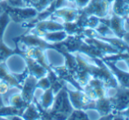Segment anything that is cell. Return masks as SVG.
<instances>
[{"label": "cell", "instance_id": "277c9868", "mask_svg": "<svg viewBox=\"0 0 129 120\" xmlns=\"http://www.w3.org/2000/svg\"><path fill=\"white\" fill-rule=\"evenodd\" d=\"M17 55L21 57L24 59L25 63H26V70L28 71L29 74H32V75H34V77H36L37 79L44 77V76H46L47 74H48V69L45 68L43 65H41L38 61H36V60H34V58H31V57L25 55V54L23 53V49H20L19 46V49H18Z\"/></svg>", "mask_w": 129, "mask_h": 120}, {"label": "cell", "instance_id": "3957f363", "mask_svg": "<svg viewBox=\"0 0 129 120\" xmlns=\"http://www.w3.org/2000/svg\"><path fill=\"white\" fill-rule=\"evenodd\" d=\"M11 18L5 12H2L0 13V63L6 61L12 56L17 55L19 45L16 43V48L12 49L5 44L4 41L5 31L8 27L9 23L11 22Z\"/></svg>", "mask_w": 129, "mask_h": 120}, {"label": "cell", "instance_id": "5bb4252c", "mask_svg": "<svg viewBox=\"0 0 129 120\" xmlns=\"http://www.w3.org/2000/svg\"><path fill=\"white\" fill-rule=\"evenodd\" d=\"M50 85H51L50 84V81L47 75L44 76V77L40 78L37 81V88H41L43 91L50 88Z\"/></svg>", "mask_w": 129, "mask_h": 120}, {"label": "cell", "instance_id": "e0dca14e", "mask_svg": "<svg viewBox=\"0 0 129 120\" xmlns=\"http://www.w3.org/2000/svg\"><path fill=\"white\" fill-rule=\"evenodd\" d=\"M3 95H1L0 94V107H2V106H5V101L3 100V97H2Z\"/></svg>", "mask_w": 129, "mask_h": 120}, {"label": "cell", "instance_id": "9c48e42d", "mask_svg": "<svg viewBox=\"0 0 129 120\" xmlns=\"http://www.w3.org/2000/svg\"><path fill=\"white\" fill-rule=\"evenodd\" d=\"M77 11L75 9H70V8H64V7H61V8L57 9L52 13V17H59L64 19L65 22H71L74 21L77 19Z\"/></svg>", "mask_w": 129, "mask_h": 120}, {"label": "cell", "instance_id": "8fae6325", "mask_svg": "<svg viewBox=\"0 0 129 120\" xmlns=\"http://www.w3.org/2000/svg\"><path fill=\"white\" fill-rule=\"evenodd\" d=\"M68 36V34L65 30L61 31H54V32H49L45 34L41 38L50 43H57L64 41Z\"/></svg>", "mask_w": 129, "mask_h": 120}, {"label": "cell", "instance_id": "4fadbf2b", "mask_svg": "<svg viewBox=\"0 0 129 120\" xmlns=\"http://www.w3.org/2000/svg\"><path fill=\"white\" fill-rule=\"evenodd\" d=\"M11 7H26L29 6L27 0H2Z\"/></svg>", "mask_w": 129, "mask_h": 120}, {"label": "cell", "instance_id": "30bf717a", "mask_svg": "<svg viewBox=\"0 0 129 120\" xmlns=\"http://www.w3.org/2000/svg\"><path fill=\"white\" fill-rule=\"evenodd\" d=\"M21 118L24 120H39L41 119V115L40 110H38L35 103H29L26 108L24 110L22 114L20 115Z\"/></svg>", "mask_w": 129, "mask_h": 120}, {"label": "cell", "instance_id": "5b68a950", "mask_svg": "<svg viewBox=\"0 0 129 120\" xmlns=\"http://www.w3.org/2000/svg\"><path fill=\"white\" fill-rule=\"evenodd\" d=\"M38 79L32 74H28L24 81L21 82L20 94L26 104L33 103L35 96V91L37 89Z\"/></svg>", "mask_w": 129, "mask_h": 120}, {"label": "cell", "instance_id": "7c38bea8", "mask_svg": "<svg viewBox=\"0 0 129 120\" xmlns=\"http://www.w3.org/2000/svg\"><path fill=\"white\" fill-rule=\"evenodd\" d=\"M9 105H12V106L17 108L18 110H19L21 112H23L28 104H26L25 103L20 93H18V94H14L10 96V98H9Z\"/></svg>", "mask_w": 129, "mask_h": 120}, {"label": "cell", "instance_id": "ba28073f", "mask_svg": "<svg viewBox=\"0 0 129 120\" xmlns=\"http://www.w3.org/2000/svg\"><path fill=\"white\" fill-rule=\"evenodd\" d=\"M54 94H55L54 93L52 88H48V89L44 90L43 94H41L39 99L35 98V96H34V101L33 102H34L38 107L42 109V110H48V109L52 106L53 103H54Z\"/></svg>", "mask_w": 129, "mask_h": 120}, {"label": "cell", "instance_id": "52a82bcc", "mask_svg": "<svg viewBox=\"0 0 129 120\" xmlns=\"http://www.w3.org/2000/svg\"><path fill=\"white\" fill-rule=\"evenodd\" d=\"M0 81L6 82L11 88H16L21 89V84L16 79L14 73L10 72L6 65V61L0 63Z\"/></svg>", "mask_w": 129, "mask_h": 120}, {"label": "cell", "instance_id": "2e32d148", "mask_svg": "<svg viewBox=\"0 0 129 120\" xmlns=\"http://www.w3.org/2000/svg\"><path fill=\"white\" fill-rule=\"evenodd\" d=\"M11 87L7 84L6 82L3 81H0V94L1 95H5V94H7V92L10 89Z\"/></svg>", "mask_w": 129, "mask_h": 120}, {"label": "cell", "instance_id": "8992f818", "mask_svg": "<svg viewBox=\"0 0 129 120\" xmlns=\"http://www.w3.org/2000/svg\"><path fill=\"white\" fill-rule=\"evenodd\" d=\"M23 53L27 57L38 61L41 65H43L45 68L48 69V71L51 70V65L47 58L45 50L37 46H28L26 47V49H23Z\"/></svg>", "mask_w": 129, "mask_h": 120}, {"label": "cell", "instance_id": "9a60e30c", "mask_svg": "<svg viewBox=\"0 0 129 120\" xmlns=\"http://www.w3.org/2000/svg\"><path fill=\"white\" fill-rule=\"evenodd\" d=\"M53 1H54V0H38V2L33 7H34L38 12H42L44 9H46Z\"/></svg>", "mask_w": 129, "mask_h": 120}, {"label": "cell", "instance_id": "ac0fdd59", "mask_svg": "<svg viewBox=\"0 0 129 120\" xmlns=\"http://www.w3.org/2000/svg\"><path fill=\"white\" fill-rule=\"evenodd\" d=\"M1 1H2V0H0V2H1Z\"/></svg>", "mask_w": 129, "mask_h": 120}, {"label": "cell", "instance_id": "6da1fadb", "mask_svg": "<svg viewBox=\"0 0 129 120\" xmlns=\"http://www.w3.org/2000/svg\"><path fill=\"white\" fill-rule=\"evenodd\" d=\"M37 108L41 112V119H66L73 110L68 92L64 87L54 94V103L48 110H42L38 106Z\"/></svg>", "mask_w": 129, "mask_h": 120}, {"label": "cell", "instance_id": "7a4b0ae2", "mask_svg": "<svg viewBox=\"0 0 129 120\" xmlns=\"http://www.w3.org/2000/svg\"><path fill=\"white\" fill-rule=\"evenodd\" d=\"M0 10L2 12H5L11 18V21L15 23L27 22L34 19L38 15L39 12L34 7H11L7 5L4 1L0 2Z\"/></svg>", "mask_w": 129, "mask_h": 120}]
</instances>
